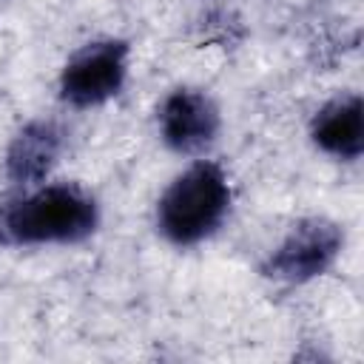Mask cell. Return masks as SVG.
Segmentation results:
<instances>
[{"mask_svg":"<svg viewBox=\"0 0 364 364\" xmlns=\"http://www.w3.org/2000/svg\"><path fill=\"white\" fill-rule=\"evenodd\" d=\"M97 225V199L74 182L37 188L0 208L3 245H74L88 239Z\"/></svg>","mask_w":364,"mask_h":364,"instance_id":"6da1fadb","label":"cell"},{"mask_svg":"<svg viewBox=\"0 0 364 364\" xmlns=\"http://www.w3.org/2000/svg\"><path fill=\"white\" fill-rule=\"evenodd\" d=\"M128 74V43L97 40L82 46L60 74V97L74 108H94L119 94Z\"/></svg>","mask_w":364,"mask_h":364,"instance_id":"3957f363","label":"cell"},{"mask_svg":"<svg viewBox=\"0 0 364 364\" xmlns=\"http://www.w3.org/2000/svg\"><path fill=\"white\" fill-rule=\"evenodd\" d=\"M341 245H344V233L336 222L321 216L301 219L267 256L264 273L287 284H304L330 270Z\"/></svg>","mask_w":364,"mask_h":364,"instance_id":"277c9868","label":"cell"},{"mask_svg":"<svg viewBox=\"0 0 364 364\" xmlns=\"http://www.w3.org/2000/svg\"><path fill=\"white\" fill-rule=\"evenodd\" d=\"M63 148V134L51 119H34L17 131L6 151V173L17 185H37L48 176Z\"/></svg>","mask_w":364,"mask_h":364,"instance_id":"8992f818","label":"cell"},{"mask_svg":"<svg viewBox=\"0 0 364 364\" xmlns=\"http://www.w3.org/2000/svg\"><path fill=\"white\" fill-rule=\"evenodd\" d=\"M313 142L338 159H358L364 151V102L358 94L336 97L318 114L310 125Z\"/></svg>","mask_w":364,"mask_h":364,"instance_id":"52a82bcc","label":"cell"},{"mask_svg":"<svg viewBox=\"0 0 364 364\" xmlns=\"http://www.w3.org/2000/svg\"><path fill=\"white\" fill-rule=\"evenodd\" d=\"M162 142L176 154H202L219 134L216 102L196 88H179L165 97L159 108Z\"/></svg>","mask_w":364,"mask_h":364,"instance_id":"5b68a950","label":"cell"},{"mask_svg":"<svg viewBox=\"0 0 364 364\" xmlns=\"http://www.w3.org/2000/svg\"><path fill=\"white\" fill-rule=\"evenodd\" d=\"M230 208L228 176L216 162H196L182 171L159 196L156 225L179 247L208 239Z\"/></svg>","mask_w":364,"mask_h":364,"instance_id":"7a4b0ae2","label":"cell"}]
</instances>
